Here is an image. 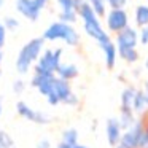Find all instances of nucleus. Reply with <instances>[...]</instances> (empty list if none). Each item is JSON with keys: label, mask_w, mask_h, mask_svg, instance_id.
Masks as SVG:
<instances>
[{"label": "nucleus", "mask_w": 148, "mask_h": 148, "mask_svg": "<svg viewBox=\"0 0 148 148\" xmlns=\"http://www.w3.org/2000/svg\"><path fill=\"white\" fill-rule=\"evenodd\" d=\"M45 42L46 40L43 38V37H35V38L29 40V42L21 48V51L18 53V58H16V64H14L18 73L26 75L27 72L30 70V67L38 61L40 54L43 53Z\"/></svg>", "instance_id": "f257e3e1"}, {"label": "nucleus", "mask_w": 148, "mask_h": 148, "mask_svg": "<svg viewBox=\"0 0 148 148\" xmlns=\"http://www.w3.org/2000/svg\"><path fill=\"white\" fill-rule=\"evenodd\" d=\"M42 37L46 42L64 40L69 46H78L81 42V37L78 30L73 27V24L64 23V21H56V23L49 24V27L43 32Z\"/></svg>", "instance_id": "f03ea898"}, {"label": "nucleus", "mask_w": 148, "mask_h": 148, "mask_svg": "<svg viewBox=\"0 0 148 148\" xmlns=\"http://www.w3.org/2000/svg\"><path fill=\"white\" fill-rule=\"evenodd\" d=\"M62 48L56 49H43L40 54L38 61L34 65V72L35 73H51L56 75V70L62 62Z\"/></svg>", "instance_id": "7ed1b4c3"}, {"label": "nucleus", "mask_w": 148, "mask_h": 148, "mask_svg": "<svg viewBox=\"0 0 148 148\" xmlns=\"http://www.w3.org/2000/svg\"><path fill=\"white\" fill-rule=\"evenodd\" d=\"M72 92H73V91H72L70 81H67V80H64V78L56 75L54 80H53L51 91H49V94L46 96V100H48L49 105L54 107V105H59V103H64L65 99H67Z\"/></svg>", "instance_id": "20e7f679"}, {"label": "nucleus", "mask_w": 148, "mask_h": 148, "mask_svg": "<svg viewBox=\"0 0 148 148\" xmlns=\"http://www.w3.org/2000/svg\"><path fill=\"white\" fill-rule=\"evenodd\" d=\"M49 0H16V11L26 19L35 23L40 18L42 10H45Z\"/></svg>", "instance_id": "39448f33"}, {"label": "nucleus", "mask_w": 148, "mask_h": 148, "mask_svg": "<svg viewBox=\"0 0 148 148\" xmlns=\"http://www.w3.org/2000/svg\"><path fill=\"white\" fill-rule=\"evenodd\" d=\"M103 19L110 34H118L119 30L129 26V14L124 8H110Z\"/></svg>", "instance_id": "423d86ee"}, {"label": "nucleus", "mask_w": 148, "mask_h": 148, "mask_svg": "<svg viewBox=\"0 0 148 148\" xmlns=\"http://www.w3.org/2000/svg\"><path fill=\"white\" fill-rule=\"evenodd\" d=\"M142 129H143V119H142V116H137L134 124H132L131 127H127L126 131H123V135H121V140H119L118 147H121V148H137L140 135H142Z\"/></svg>", "instance_id": "0eeeda50"}, {"label": "nucleus", "mask_w": 148, "mask_h": 148, "mask_svg": "<svg viewBox=\"0 0 148 148\" xmlns=\"http://www.w3.org/2000/svg\"><path fill=\"white\" fill-rule=\"evenodd\" d=\"M83 29H84V34L88 37L96 40L97 45H102V43H107L112 40L110 38V32L103 29L102 23H100V18H96V19H91V21H84Z\"/></svg>", "instance_id": "6e6552de"}, {"label": "nucleus", "mask_w": 148, "mask_h": 148, "mask_svg": "<svg viewBox=\"0 0 148 148\" xmlns=\"http://www.w3.org/2000/svg\"><path fill=\"white\" fill-rule=\"evenodd\" d=\"M16 112L19 116H23V118L29 119V121H32V123H37V124H49V121H51L49 115L30 108V107L27 105L26 102H23V100H18L16 102Z\"/></svg>", "instance_id": "1a4fd4ad"}, {"label": "nucleus", "mask_w": 148, "mask_h": 148, "mask_svg": "<svg viewBox=\"0 0 148 148\" xmlns=\"http://www.w3.org/2000/svg\"><path fill=\"white\" fill-rule=\"evenodd\" d=\"M115 43L116 48H137V45L140 43L138 42V30L132 26L124 27L118 34H115Z\"/></svg>", "instance_id": "9d476101"}, {"label": "nucleus", "mask_w": 148, "mask_h": 148, "mask_svg": "<svg viewBox=\"0 0 148 148\" xmlns=\"http://www.w3.org/2000/svg\"><path fill=\"white\" fill-rule=\"evenodd\" d=\"M56 75H51V73H35L34 72V77L30 80V86L35 88L42 96H48L49 91H51V86H53V80H54Z\"/></svg>", "instance_id": "9b49d317"}, {"label": "nucleus", "mask_w": 148, "mask_h": 148, "mask_svg": "<svg viewBox=\"0 0 148 148\" xmlns=\"http://www.w3.org/2000/svg\"><path fill=\"white\" fill-rule=\"evenodd\" d=\"M105 135H107V142H108L110 147L116 148L119 145L123 135V127L119 124L118 118H110L105 124Z\"/></svg>", "instance_id": "f8f14e48"}, {"label": "nucleus", "mask_w": 148, "mask_h": 148, "mask_svg": "<svg viewBox=\"0 0 148 148\" xmlns=\"http://www.w3.org/2000/svg\"><path fill=\"white\" fill-rule=\"evenodd\" d=\"M100 49L103 51V58H105V67L108 70H113L116 67V59H118V48H116V43L113 40L107 43L99 45Z\"/></svg>", "instance_id": "ddd939ff"}, {"label": "nucleus", "mask_w": 148, "mask_h": 148, "mask_svg": "<svg viewBox=\"0 0 148 148\" xmlns=\"http://www.w3.org/2000/svg\"><path fill=\"white\" fill-rule=\"evenodd\" d=\"M56 75L64 78V80H67V81H72L80 75V70H78V67L75 64H72V62H67V64L61 62V65H59L58 70H56Z\"/></svg>", "instance_id": "4468645a"}, {"label": "nucleus", "mask_w": 148, "mask_h": 148, "mask_svg": "<svg viewBox=\"0 0 148 148\" xmlns=\"http://www.w3.org/2000/svg\"><path fill=\"white\" fill-rule=\"evenodd\" d=\"M135 92H137V88L134 86H127L123 89L121 92V110H132V105H134V97H135ZM134 112V110H132Z\"/></svg>", "instance_id": "2eb2a0df"}, {"label": "nucleus", "mask_w": 148, "mask_h": 148, "mask_svg": "<svg viewBox=\"0 0 148 148\" xmlns=\"http://www.w3.org/2000/svg\"><path fill=\"white\" fill-rule=\"evenodd\" d=\"M77 11H78V16L81 18V21H83V23H84V21H91V19L99 18L88 0H81L80 5H78V8H77Z\"/></svg>", "instance_id": "dca6fc26"}, {"label": "nucleus", "mask_w": 148, "mask_h": 148, "mask_svg": "<svg viewBox=\"0 0 148 148\" xmlns=\"http://www.w3.org/2000/svg\"><path fill=\"white\" fill-rule=\"evenodd\" d=\"M134 21L137 27L148 26V5H137L134 10Z\"/></svg>", "instance_id": "f3484780"}, {"label": "nucleus", "mask_w": 148, "mask_h": 148, "mask_svg": "<svg viewBox=\"0 0 148 148\" xmlns=\"http://www.w3.org/2000/svg\"><path fill=\"white\" fill-rule=\"evenodd\" d=\"M135 119H137V115H135L132 110H119L118 121H119V124H121L123 131H126L127 127H131V126L135 123Z\"/></svg>", "instance_id": "a211bd4d"}, {"label": "nucleus", "mask_w": 148, "mask_h": 148, "mask_svg": "<svg viewBox=\"0 0 148 148\" xmlns=\"http://www.w3.org/2000/svg\"><path fill=\"white\" fill-rule=\"evenodd\" d=\"M118 56L126 64H135L140 58L137 48H118Z\"/></svg>", "instance_id": "6ab92c4d"}, {"label": "nucleus", "mask_w": 148, "mask_h": 148, "mask_svg": "<svg viewBox=\"0 0 148 148\" xmlns=\"http://www.w3.org/2000/svg\"><path fill=\"white\" fill-rule=\"evenodd\" d=\"M65 145H69V147H73V145L78 143V131L75 127H69L65 129L64 132H62V140Z\"/></svg>", "instance_id": "aec40b11"}, {"label": "nucleus", "mask_w": 148, "mask_h": 148, "mask_svg": "<svg viewBox=\"0 0 148 148\" xmlns=\"http://www.w3.org/2000/svg\"><path fill=\"white\" fill-rule=\"evenodd\" d=\"M91 3V7L94 8L96 14L99 18H105L107 11H108V3H107V0H88Z\"/></svg>", "instance_id": "412c9836"}, {"label": "nucleus", "mask_w": 148, "mask_h": 148, "mask_svg": "<svg viewBox=\"0 0 148 148\" xmlns=\"http://www.w3.org/2000/svg\"><path fill=\"white\" fill-rule=\"evenodd\" d=\"M78 11L75 10H70V11H59V21H64V23H69V24H75L78 19Z\"/></svg>", "instance_id": "4be33fe9"}, {"label": "nucleus", "mask_w": 148, "mask_h": 148, "mask_svg": "<svg viewBox=\"0 0 148 148\" xmlns=\"http://www.w3.org/2000/svg\"><path fill=\"white\" fill-rule=\"evenodd\" d=\"M0 148H16L13 138L5 131H0Z\"/></svg>", "instance_id": "5701e85b"}, {"label": "nucleus", "mask_w": 148, "mask_h": 148, "mask_svg": "<svg viewBox=\"0 0 148 148\" xmlns=\"http://www.w3.org/2000/svg\"><path fill=\"white\" fill-rule=\"evenodd\" d=\"M3 26L7 27V30H16L18 27H19V21L16 19V18H13V16H7L3 19Z\"/></svg>", "instance_id": "b1692460"}, {"label": "nucleus", "mask_w": 148, "mask_h": 148, "mask_svg": "<svg viewBox=\"0 0 148 148\" xmlns=\"http://www.w3.org/2000/svg\"><path fill=\"white\" fill-rule=\"evenodd\" d=\"M138 42H140L143 46L148 45V26L140 27V32H138Z\"/></svg>", "instance_id": "393cba45"}, {"label": "nucleus", "mask_w": 148, "mask_h": 148, "mask_svg": "<svg viewBox=\"0 0 148 148\" xmlns=\"http://www.w3.org/2000/svg\"><path fill=\"white\" fill-rule=\"evenodd\" d=\"M24 89H26V83H24L23 80H16L13 83V92L14 94H18V96H19V94L24 92Z\"/></svg>", "instance_id": "a878e982"}, {"label": "nucleus", "mask_w": 148, "mask_h": 148, "mask_svg": "<svg viewBox=\"0 0 148 148\" xmlns=\"http://www.w3.org/2000/svg\"><path fill=\"white\" fill-rule=\"evenodd\" d=\"M65 105H70V107H77L78 103H80V99H78V96L75 92H72L70 96L67 97V99H65Z\"/></svg>", "instance_id": "bb28decb"}, {"label": "nucleus", "mask_w": 148, "mask_h": 148, "mask_svg": "<svg viewBox=\"0 0 148 148\" xmlns=\"http://www.w3.org/2000/svg\"><path fill=\"white\" fill-rule=\"evenodd\" d=\"M107 3L110 8H124L127 0H107Z\"/></svg>", "instance_id": "cd10ccee"}, {"label": "nucleus", "mask_w": 148, "mask_h": 148, "mask_svg": "<svg viewBox=\"0 0 148 148\" xmlns=\"http://www.w3.org/2000/svg\"><path fill=\"white\" fill-rule=\"evenodd\" d=\"M7 27L3 26V23H0V49L5 46V42H7Z\"/></svg>", "instance_id": "c85d7f7f"}, {"label": "nucleus", "mask_w": 148, "mask_h": 148, "mask_svg": "<svg viewBox=\"0 0 148 148\" xmlns=\"http://www.w3.org/2000/svg\"><path fill=\"white\" fill-rule=\"evenodd\" d=\"M37 148H53V147H51V142L48 138H40L38 143H37Z\"/></svg>", "instance_id": "c756f323"}, {"label": "nucleus", "mask_w": 148, "mask_h": 148, "mask_svg": "<svg viewBox=\"0 0 148 148\" xmlns=\"http://www.w3.org/2000/svg\"><path fill=\"white\" fill-rule=\"evenodd\" d=\"M140 91H142V94H143L145 102H147V107H148V81H143V84H142Z\"/></svg>", "instance_id": "7c9ffc66"}, {"label": "nucleus", "mask_w": 148, "mask_h": 148, "mask_svg": "<svg viewBox=\"0 0 148 148\" xmlns=\"http://www.w3.org/2000/svg\"><path fill=\"white\" fill-rule=\"evenodd\" d=\"M56 148H72V147H69V145H65V143H64V142H61V143H59Z\"/></svg>", "instance_id": "2f4dec72"}, {"label": "nucleus", "mask_w": 148, "mask_h": 148, "mask_svg": "<svg viewBox=\"0 0 148 148\" xmlns=\"http://www.w3.org/2000/svg\"><path fill=\"white\" fill-rule=\"evenodd\" d=\"M72 148H88V147H84V145H80V143H77V145H73Z\"/></svg>", "instance_id": "473e14b6"}, {"label": "nucleus", "mask_w": 148, "mask_h": 148, "mask_svg": "<svg viewBox=\"0 0 148 148\" xmlns=\"http://www.w3.org/2000/svg\"><path fill=\"white\" fill-rule=\"evenodd\" d=\"M145 69H147V72H148V58L145 59Z\"/></svg>", "instance_id": "72a5a7b5"}, {"label": "nucleus", "mask_w": 148, "mask_h": 148, "mask_svg": "<svg viewBox=\"0 0 148 148\" xmlns=\"http://www.w3.org/2000/svg\"><path fill=\"white\" fill-rule=\"evenodd\" d=\"M2 59H3V54H2V49H0V65H2Z\"/></svg>", "instance_id": "f704fd0d"}, {"label": "nucleus", "mask_w": 148, "mask_h": 148, "mask_svg": "<svg viewBox=\"0 0 148 148\" xmlns=\"http://www.w3.org/2000/svg\"><path fill=\"white\" fill-rule=\"evenodd\" d=\"M3 5H5V0H0V8L3 7Z\"/></svg>", "instance_id": "c9c22d12"}, {"label": "nucleus", "mask_w": 148, "mask_h": 148, "mask_svg": "<svg viewBox=\"0 0 148 148\" xmlns=\"http://www.w3.org/2000/svg\"><path fill=\"white\" fill-rule=\"evenodd\" d=\"M0 116H2V105H0Z\"/></svg>", "instance_id": "e433bc0d"}, {"label": "nucleus", "mask_w": 148, "mask_h": 148, "mask_svg": "<svg viewBox=\"0 0 148 148\" xmlns=\"http://www.w3.org/2000/svg\"><path fill=\"white\" fill-rule=\"evenodd\" d=\"M147 5H148V0H147Z\"/></svg>", "instance_id": "4c0bfd02"}, {"label": "nucleus", "mask_w": 148, "mask_h": 148, "mask_svg": "<svg viewBox=\"0 0 148 148\" xmlns=\"http://www.w3.org/2000/svg\"><path fill=\"white\" fill-rule=\"evenodd\" d=\"M116 148H121V147H116Z\"/></svg>", "instance_id": "58836bf2"}]
</instances>
